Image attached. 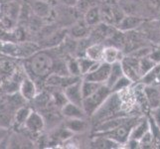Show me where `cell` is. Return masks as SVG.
<instances>
[{"mask_svg": "<svg viewBox=\"0 0 160 149\" xmlns=\"http://www.w3.org/2000/svg\"><path fill=\"white\" fill-rule=\"evenodd\" d=\"M104 49H106V45L103 43H92L86 49L85 56L96 62H102Z\"/></svg>", "mask_w": 160, "mask_h": 149, "instance_id": "cell-22", "label": "cell"}, {"mask_svg": "<svg viewBox=\"0 0 160 149\" xmlns=\"http://www.w3.org/2000/svg\"><path fill=\"white\" fill-rule=\"evenodd\" d=\"M123 74L133 82H138L141 80V76L139 73V59L132 57L130 55H125L121 60Z\"/></svg>", "mask_w": 160, "mask_h": 149, "instance_id": "cell-5", "label": "cell"}, {"mask_svg": "<svg viewBox=\"0 0 160 149\" xmlns=\"http://www.w3.org/2000/svg\"><path fill=\"white\" fill-rule=\"evenodd\" d=\"M151 117V118L155 121V123L160 126V107H156V108H153L150 109V112L148 113Z\"/></svg>", "mask_w": 160, "mask_h": 149, "instance_id": "cell-41", "label": "cell"}, {"mask_svg": "<svg viewBox=\"0 0 160 149\" xmlns=\"http://www.w3.org/2000/svg\"><path fill=\"white\" fill-rule=\"evenodd\" d=\"M91 146L92 148H100V149H115L121 147L119 143L115 142L112 139H109L108 137L101 136V135H95V134H92Z\"/></svg>", "mask_w": 160, "mask_h": 149, "instance_id": "cell-19", "label": "cell"}, {"mask_svg": "<svg viewBox=\"0 0 160 149\" xmlns=\"http://www.w3.org/2000/svg\"><path fill=\"white\" fill-rule=\"evenodd\" d=\"M82 78L79 77H73V76H63L58 74H51L46 79V84L49 87H59V89H65L68 86L72 85L73 82L79 81Z\"/></svg>", "mask_w": 160, "mask_h": 149, "instance_id": "cell-14", "label": "cell"}, {"mask_svg": "<svg viewBox=\"0 0 160 149\" xmlns=\"http://www.w3.org/2000/svg\"><path fill=\"white\" fill-rule=\"evenodd\" d=\"M64 125L73 133H81L88 129V122L86 118H67Z\"/></svg>", "mask_w": 160, "mask_h": 149, "instance_id": "cell-25", "label": "cell"}, {"mask_svg": "<svg viewBox=\"0 0 160 149\" xmlns=\"http://www.w3.org/2000/svg\"><path fill=\"white\" fill-rule=\"evenodd\" d=\"M55 64L56 61L48 49L35 52L28 60V67L31 73L39 79H47L53 74Z\"/></svg>", "mask_w": 160, "mask_h": 149, "instance_id": "cell-1", "label": "cell"}, {"mask_svg": "<svg viewBox=\"0 0 160 149\" xmlns=\"http://www.w3.org/2000/svg\"><path fill=\"white\" fill-rule=\"evenodd\" d=\"M61 113L66 118H86L88 117L82 107L68 102L61 108Z\"/></svg>", "mask_w": 160, "mask_h": 149, "instance_id": "cell-17", "label": "cell"}, {"mask_svg": "<svg viewBox=\"0 0 160 149\" xmlns=\"http://www.w3.org/2000/svg\"><path fill=\"white\" fill-rule=\"evenodd\" d=\"M7 134H8V129L0 127V142H1L5 137H7Z\"/></svg>", "mask_w": 160, "mask_h": 149, "instance_id": "cell-43", "label": "cell"}, {"mask_svg": "<svg viewBox=\"0 0 160 149\" xmlns=\"http://www.w3.org/2000/svg\"><path fill=\"white\" fill-rule=\"evenodd\" d=\"M139 148H155V144H154V137L152 132L147 131L146 134L142 137L139 140Z\"/></svg>", "mask_w": 160, "mask_h": 149, "instance_id": "cell-37", "label": "cell"}, {"mask_svg": "<svg viewBox=\"0 0 160 149\" xmlns=\"http://www.w3.org/2000/svg\"><path fill=\"white\" fill-rule=\"evenodd\" d=\"M118 4L128 15L140 16L143 18L150 16L141 0H118Z\"/></svg>", "mask_w": 160, "mask_h": 149, "instance_id": "cell-7", "label": "cell"}, {"mask_svg": "<svg viewBox=\"0 0 160 149\" xmlns=\"http://www.w3.org/2000/svg\"><path fill=\"white\" fill-rule=\"evenodd\" d=\"M31 108L30 107H20L17 112H16V114H15V121L17 122V124L19 125H22L25 123V121L28 118L29 114L31 113Z\"/></svg>", "mask_w": 160, "mask_h": 149, "instance_id": "cell-34", "label": "cell"}, {"mask_svg": "<svg viewBox=\"0 0 160 149\" xmlns=\"http://www.w3.org/2000/svg\"><path fill=\"white\" fill-rule=\"evenodd\" d=\"M68 36V29H56L48 36L44 37L42 48L53 49L60 46Z\"/></svg>", "mask_w": 160, "mask_h": 149, "instance_id": "cell-11", "label": "cell"}, {"mask_svg": "<svg viewBox=\"0 0 160 149\" xmlns=\"http://www.w3.org/2000/svg\"><path fill=\"white\" fill-rule=\"evenodd\" d=\"M123 70H122V66H121L120 62H117V63H113L110 66V72H109V76H108V79L107 82V86L109 87L110 89L113 87V85L117 82L121 77H123Z\"/></svg>", "mask_w": 160, "mask_h": 149, "instance_id": "cell-27", "label": "cell"}, {"mask_svg": "<svg viewBox=\"0 0 160 149\" xmlns=\"http://www.w3.org/2000/svg\"><path fill=\"white\" fill-rule=\"evenodd\" d=\"M112 92V89L104 84L92 95L85 97L82 101V108H84L87 117H92L97 112V110L102 106L103 102L107 101Z\"/></svg>", "mask_w": 160, "mask_h": 149, "instance_id": "cell-3", "label": "cell"}, {"mask_svg": "<svg viewBox=\"0 0 160 149\" xmlns=\"http://www.w3.org/2000/svg\"><path fill=\"white\" fill-rule=\"evenodd\" d=\"M67 68H68V72H69L70 76L82 78L81 69H80V65H79V60L77 57H70L67 60Z\"/></svg>", "mask_w": 160, "mask_h": 149, "instance_id": "cell-30", "label": "cell"}, {"mask_svg": "<svg viewBox=\"0 0 160 149\" xmlns=\"http://www.w3.org/2000/svg\"><path fill=\"white\" fill-rule=\"evenodd\" d=\"M155 66L156 64L148 56L139 59V73H140L141 78L144 77L147 73H149Z\"/></svg>", "mask_w": 160, "mask_h": 149, "instance_id": "cell-31", "label": "cell"}, {"mask_svg": "<svg viewBox=\"0 0 160 149\" xmlns=\"http://www.w3.org/2000/svg\"><path fill=\"white\" fill-rule=\"evenodd\" d=\"M149 129H150V123H149L148 117L147 115L142 114V115H140L138 120H137L136 124L133 126V128H132L131 133L129 135V138L139 141L142 137L146 134V132L149 131Z\"/></svg>", "mask_w": 160, "mask_h": 149, "instance_id": "cell-15", "label": "cell"}, {"mask_svg": "<svg viewBox=\"0 0 160 149\" xmlns=\"http://www.w3.org/2000/svg\"><path fill=\"white\" fill-rule=\"evenodd\" d=\"M125 54L123 53V50H121L114 46H106L103 53L102 62H106L108 64H113L117 62H121Z\"/></svg>", "mask_w": 160, "mask_h": 149, "instance_id": "cell-20", "label": "cell"}, {"mask_svg": "<svg viewBox=\"0 0 160 149\" xmlns=\"http://www.w3.org/2000/svg\"><path fill=\"white\" fill-rule=\"evenodd\" d=\"M20 93L26 101H33L37 96V87L35 82L31 79L27 78L21 82L20 85Z\"/></svg>", "mask_w": 160, "mask_h": 149, "instance_id": "cell-21", "label": "cell"}, {"mask_svg": "<svg viewBox=\"0 0 160 149\" xmlns=\"http://www.w3.org/2000/svg\"><path fill=\"white\" fill-rule=\"evenodd\" d=\"M79 65H80V69H81V74H82V78L88 73H90L92 70H95L98 65L102 62H96L90 58H88L86 56L79 57Z\"/></svg>", "mask_w": 160, "mask_h": 149, "instance_id": "cell-28", "label": "cell"}, {"mask_svg": "<svg viewBox=\"0 0 160 149\" xmlns=\"http://www.w3.org/2000/svg\"><path fill=\"white\" fill-rule=\"evenodd\" d=\"M11 1H15V0H0V4L7 3V2H11Z\"/></svg>", "mask_w": 160, "mask_h": 149, "instance_id": "cell-44", "label": "cell"}, {"mask_svg": "<svg viewBox=\"0 0 160 149\" xmlns=\"http://www.w3.org/2000/svg\"><path fill=\"white\" fill-rule=\"evenodd\" d=\"M110 1H113V0H101L102 3H107V2H110Z\"/></svg>", "mask_w": 160, "mask_h": 149, "instance_id": "cell-45", "label": "cell"}, {"mask_svg": "<svg viewBox=\"0 0 160 149\" xmlns=\"http://www.w3.org/2000/svg\"><path fill=\"white\" fill-rule=\"evenodd\" d=\"M60 4L65 5V6H70V7H75L79 0H58Z\"/></svg>", "mask_w": 160, "mask_h": 149, "instance_id": "cell-42", "label": "cell"}, {"mask_svg": "<svg viewBox=\"0 0 160 149\" xmlns=\"http://www.w3.org/2000/svg\"><path fill=\"white\" fill-rule=\"evenodd\" d=\"M104 85V84H98L96 82H92V81H87L82 79V97H88L91 95H92L93 92H96L100 87Z\"/></svg>", "mask_w": 160, "mask_h": 149, "instance_id": "cell-29", "label": "cell"}, {"mask_svg": "<svg viewBox=\"0 0 160 149\" xmlns=\"http://www.w3.org/2000/svg\"><path fill=\"white\" fill-rule=\"evenodd\" d=\"M80 16H82V14L77 10L76 7L62 5L56 11V21H58V23L64 27L72 26L75 22L79 20Z\"/></svg>", "mask_w": 160, "mask_h": 149, "instance_id": "cell-6", "label": "cell"}, {"mask_svg": "<svg viewBox=\"0 0 160 149\" xmlns=\"http://www.w3.org/2000/svg\"><path fill=\"white\" fill-rule=\"evenodd\" d=\"M139 117H140V115H130L125 122L118 126L117 128L108 130V131H102V132H92V134L108 137V138L112 139L115 142L119 143L120 145H125L129 138L132 128H133V126L136 124Z\"/></svg>", "mask_w": 160, "mask_h": 149, "instance_id": "cell-2", "label": "cell"}, {"mask_svg": "<svg viewBox=\"0 0 160 149\" xmlns=\"http://www.w3.org/2000/svg\"><path fill=\"white\" fill-rule=\"evenodd\" d=\"M110 66H112L110 64L102 62L95 70H92V72L82 77V79L87 81L96 82H98V84H107L110 72Z\"/></svg>", "mask_w": 160, "mask_h": 149, "instance_id": "cell-8", "label": "cell"}, {"mask_svg": "<svg viewBox=\"0 0 160 149\" xmlns=\"http://www.w3.org/2000/svg\"><path fill=\"white\" fill-rule=\"evenodd\" d=\"M150 16H160V0H141Z\"/></svg>", "mask_w": 160, "mask_h": 149, "instance_id": "cell-33", "label": "cell"}, {"mask_svg": "<svg viewBox=\"0 0 160 149\" xmlns=\"http://www.w3.org/2000/svg\"><path fill=\"white\" fill-rule=\"evenodd\" d=\"M24 126L27 130H29L32 133H38V132H41L45 127V119L40 113L32 110L28 118L25 121Z\"/></svg>", "mask_w": 160, "mask_h": 149, "instance_id": "cell-16", "label": "cell"}, {"mask_svg": "<svg viewBox=\"0 0 160 149\" xmlns=\"http://www.w3.org/2000/svg\"><path fill=\"white\" fill-rule=\"evenodd\" d=\"M132 85H133V82H132L126 76H123L113 85V87H112V92H120L122 90L128 89V87H131Z\"/></svg>", "mask_w": 160, "mask_h": 149, "instance_id": "cell-35", "label": "cell"}, {"mask_svg": "<svg viewBox=\"0 0 160 149\" xmlns=\"http://www.w3.org/2000/svg\"><path fill=\"white\" fill-rule=\"evenodd\" d=\"M146 21V18L140 17V16H135V15H128L125 16L119 22V24L117 26V28L120 30L121 32H130L134 31L137 28L144 23Z\"/></svg>", "mask_w": 160, "mask_h": 149, "instance_id": "cell-13", "label": "cell"}, {"mask_svg": "<svg viewBox=\"0 0 160 149\" xmlns=\"http://www.w3.org/2000/svg\"><path fill=\"white\" fill-rule=\"evenodd\" d=\"M82 78L73 82V84L68 86L67 87H65L63 91L65 92V96L67 97L68 102L78 104V106L82 107L84 97H82Z\"/></svg>", "mask_w": 160, "mask_h": 149, "instance_id": "cell-10", "label": "cell"}, {"mask_svg": "<svg viewBox=\"0 0 160 149\" xmlns=\"http://www.w3.org/2000/svg\"><path fill=\"white\" fill-rule=\"evenodd\" d=\"M144 92L150 109L160 107V87L144 86Z\"/></svg>", "mask_w": 160, "mask_h": 149, "instance_id": "cell-23", "label": "cell"}, {"mask_svg": "<svg viewBox=\"0 0 160 149\" xmlns=\"http://www.w3.org/2000/svg\"><path fill=\"white\" fill-rule=\"evenodd\" d=\"M53 101L56 106H58L60 108H62L66 103L68 102V99L65 96V92H56L53 95Z\"/></svg>", "mask_w": 160, "mask_h": 149, "instance_id": "cell-38", "label": "cell"}, {"mask_svg": "<svg viewBox=\"0 0 160 149\" xmlns=\"http://www.w3.org/2000/svg\"><path fill=\"white\" fill-rule=\"evenodd\" d=\"M148 57H149L156 65L160 64V47H153L152 51L148 55Z\"/></svg>", "mask_w": 160, "mask_h": 149, "instance_id": "cell-40", "label": "cell"}, {"mask_svg": "<svg viewBox=\"0 0 160 149\" xmlns=\"http://www.w3.org/2000/svg\"><path fill=\"white\" fill-rule=\"evenodd\" d=\"M139 82L144 86L160 87V64L156 65L149 73L142 77Z\"/></svg>", "mask_w": 160, "mask_h": 149, "instance_id": "cell-26", "label": "cell"}, {"mask_svg": "<svg viewBox=\"0 0 160 149\" xmlns=\"http://www.w3.org/2000/svg\"><path fill=\"white\" fill-rule=\"evenodd\" d=\"M0 13L10 20H17L21 13V6L17 0L0 4Z\"/></svg>", "mask_w": 160, "mask_h": 149, "instance_id": "cell-18", "label": "cell"}, {"mask_svg": "<svg viewBox=\"0 0 160 149\" xmlns=\"http://www.w3.org/2000/svg\"><path fill=\"white\" fill-rule=\"evenodd\" d=\"M101 3V0H79L75 7L82 15H84L87 10L93 6H97V5H100Z\"/></svg>", "mask_w": 160, "mask_h": 149, "instance_id": "cell-32", "label": "cell"}, {"mask_svg": "<svg viewBox=\"0 0 160 149\" xmlns=\"http://www.w3.org/2000/svg\"><path fill=\"white\" fill-rule=\"evenodd\" d=\"M28 6L38 18H49L53 13V8L49 0H28Z\"/></svg>", "mask_w": 160, "mask_h": 149, "instance_id": "cell-9", "label": "cell"}, {"mask_svg": "<svg viewBox=\"0 0 160 149\" xmlns=\"http://www.w3.org/2000/svg\"><path fill=\"white\" fill-rule=\"evenodd\" d=\"M23 147H27L25 137L14 134L10 138H8V148H23Z\"/></svg>", "mask_w": 160, "mask_h": 149, "instance_id": "cell-36", "label": "cell"}, {"mask_svg": "<svg viewBox=\"0 0 160 149\" xmlns=\"http://www.w3.org/2000/svg\"><path fill=\"white\" fill-rule=\"evenodd\" d=\"M101 16L102 22L110 26L117 27L119 22L125 16L124 11L120 7V5L113 1L102 3L101 5Z\"/></svg>", "mask_w": 160, "mask_h": 149, "instance_id": "cell-4", "label": "cell"}, {"mask_svg": "<svg viewBox=\"0 0 160 149\" xmlns=\"http://www.w3.org/2000/svg\"><path fill=\"white\" fill-rule=\"evenodd\" d=\"M11 123H12V119H11L10 115L7 112L0 110V127L8 129Z\"/></svg>", "mask_w": 160, "mask_h": 149, "instance_id": "cell-39", "label": "cell"}, {"mask_svg": "<svg viewBox=\"0 0 160 149\" xmlns=\"http://www.w3.org/2000/svg\"><path fill=\"white\" fill-rule=\"evenodd\" d=\"M92 28V27L88 25L84 21V19H79L73 25L70 26V28L68 29V36L75 40L85 39V38H88L90 36Z\"/></svg>", "mask_w": 160, "mask_h": 149, "instance_id": "cell-12", "label": "cell"}, {"mask_svg": "<svg viewBox=\"0 0 160 149\" xmlns=\"http://www.w3.org/2000/svg\"><path fill=\"white\" fill-rule=\"evenodd\" d=\"M82 19L91 27H95L98 24L102 23L101 5H97V6H93L89 10H87L85 14L82 15Z\"/></svg>", "mask_w": 160, "mask_h": 149, "instance_id": "cell-24", "label": "cell"}]
</instances>
